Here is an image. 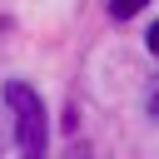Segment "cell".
<instances>
[{"instance_id":"277c9868","label":"cell","mask_w":159,"mask_h":159,"mask_svg":"<svg viewBox=\"0 0 159 159\" xmlns=\"http://www.w3.org/2000/svg\"><path fill=\"white\" fill-rule=\"evenodd\" d=\"M149 114H154V119H159V89H154V94H149Z\"/></svg>"},{"instance_id":"6da1fadb","label":"cell","mask_w":159,"mask_h":159,"mask_svg":"<svg viewBox=\"0 0 159 159\" xmlns=\"http://www.w3.org/2000/svg\"><path fill=\"white\" fill-rule=\"evenodd\" d=\"M5 104H10V119H15L20 159H45V149H50V114H45V99H40L25 80H10V84H5Z\"/></svg>"},{"instance_id":"7a4b0ae2","label":"cell","mask_w":159,"mask_h":159,"mask_svg":"<svg viewBox=\"0 0 159 159\" xmlns=\"http://www.w3.org/2000/svg\"><path fill=\"white\" fill-rule=\"evenodd\" d=\"M144 5H149V0H109V15H114V20H134Z\"/></svg>"},{"instance_id":"3957f363","label":"cell","mask_w":159,"mask_h":159,"mask_svg":"<svg viewBox=\"0 0 159 159\" xmlns=\"http://www.w3.org/2000/svg\"><path fill=\"white\" fill-rule=\"evenodd\" d=\"M144 45H149V55H159V20L149 25V35H144Z\"/></svg>"}]
</instances>
